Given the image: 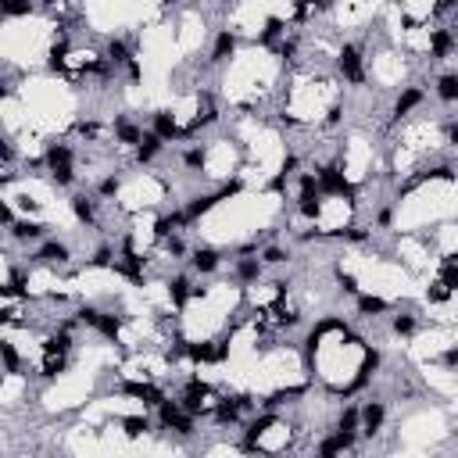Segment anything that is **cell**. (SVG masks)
Instances as JSON below:
<instances>
[{"mask_svg": "<svg viewBox=\"0 0 458 458\" xmlns=\"http://www.w3.org/2000/svg\"><path fill=\"white\" fill-rule=\"evenodd\" d=\"M36 11V0H8L4 4V18H29Z\"/></svg>", "mask_w": 458, "mask_h": 458, "instance_id": "obj_24", "label": "cell"}, {"mask_svg": "<svg viewBox=\"0 0 458 458\" xmlns=\"http://www.w3.org/2000/svg\"><path fill=\"white\" fill-rule=\"evenodd\" d=\"M72 258V251H68V244H61V240H47L40 251H36V261L40 265H65Z\"/></svg>", "mask_w": 458, "mask_h": 458, "instance_id": "obj_12", "label": "cell"}, {"mask_svg": "<svg viewBox=\"0 0 458 458\" xmlns=\"http://www.w3.org/2000/svg\"><path fill=\"white\" fill-rule=\"evenodd\" d=\"M287 258H290V254H287L283 247H265V251H261V265H283Z\"/></svg>", "mask_w": 458, "mask_h": 458, "instance_id": "obj_28", "label": "cell"}, {"mask_svg": "<svg viewBox=\"0 0 458 458\" xmlns=\"http://www.w3.org/2000/svg\"><path fill=\"white\" fill-rule=\"evenodd\" d=\"M190 265H194V272L208 276V272L219 268V251H215V247H197V251L190 254Z\"/></svg>", "mask_w": 458, "mask_h": 458, "instance_id": "obj_15", "label": "cell"}, {"mask_svg": "<svg viewBox=\"0 0 458 458\" xmlns=\"http://www.w3.org/2000/svg\"><path fill=\"white\" fill-rule=\"evenodd\" d=\"M119 391H122V394H129V398H136L143 408H158V405H161V398H165V391H161V387H154V383H147V380H126Z\"/></svg>", "mask_w": 458, "mask_h": 458, "instance_id": "obj_4", "label": "cell"}, {"mask_svg": "<svg viewBox=\"0 0 458 458\" xmlns=\"http://www.w3.org/2000/svg\"><path fill=\"white\" fill-rule=\"evenodd\" d=\"M205 158H208V154H205L201 147H190L187 154H182V165H187V168H205Z\"/></svg>", "mask_w": 458, "mask_h": 458, "instance_id": "obj_29", "label": "cell"}, {"mask_svg": "<svg viewBox=\"0 0 458 458\" xmlns=\"http://www.w3.org/2000/svg\"><path fill=\"white\" fill-rule=\"evenodd\" d=\"M451 54H454V33H451V29H433V33H430V58L444 61V58H451Z\"/></svg>", "mask_w": 458, "mask_h": 458, "instance_id": "obj_9", "label": "cell"}, {"mask_svg": "<svg viewBox=\"0 0 458 458\" xmlns=\"http://www.w3.org/2000/svg\"><path fill=\"white\" fill-rule=\"evenodd\" d=\"M179 4V0H161V8H175Z\"/></svg>", "mask_w": 458, "mask_h": 458, "instance_id": "obj_36", "label": "cell"}, {"mask_svg": "<svg viewBox=\"0 0 458 458\" xmlns=\"http://www.w3.org/2000/svg\"><path fill=\"white\" fill-rule=\"evenodd\" d=\"M387 422V405L383 401H369L365 408H358V433L365 437H376Z\"/></svg>", "mask_w": 458, "mask_h": 458, "instance_id": "obj_3", "label": "cell"}, {"mask_svg": "<svg viewBox=\"0 0 458 458\" xmlns=\"http://www.w3.org/2000/svg\"><path fill=\"white\" fill-rule=\"evenodd\" d=\"M133 151H136V161H140V165H151V161H154V158H158V154L165 151V140H161V136H154V133L147 129V133L140 136V143H136Z\"/></svg>", "mask_w": 458, "mask_h": 458, "instance_id": "obj_10", "label": "cell"}, {"mask_svg": "<svg viewBox=\"0 0 458 458\" xmlns=\"http://www.w3.org/2000/svg\"><path fill=\"white\" fill-rule=\"evenodd\" d=\"M140 136H143V129H140V126H133V122H126V119H119V122H115V140H119L122 147H136V143H140Z\"/></svg>", "mask_w": 458, "mask_h": 458, "instance_id": "obj_19", "label": "cell"}, {"mask_svg": "<svg viewBox=\"0 0 458 458\" xmlns=\"http://www.w3.org/2000/svg\"><path fill=\"white\" fill-rule=\"evenodd\" d=\"M440 287H447V290H454V287H458V265H454V258H451V254L440 261Z\"/></svg>", "mask_w": 458, "mask_h": 458, "instance_id": "obj_25", "label": "cell"}, {"mask_svg": "<svg viewBox=\"0 0 458 458\" xmlns=\"http://www.w3.org/2000/svg\"><path fill=\"white\" fill-rule=\"evenodd\" d=\"M261 272H265V265H261V258L258 254H240L236 258V283H258L261 280Z\"/></svg>", "mask_w": 458, "mask_h": 458, "instance_id": "obj_7", "label": "cell"}, {"mask_svg": "<svg viewBox=\"0 0 458 458\" xmlns=\"http://www.w3.org/2000/svg\"><path fill=\"white\" fill-rule=\"evenodd\" d=\"M11 222H15V208H11L8 201H0V226H4V229H8Z\"/></svg>", "mask_w": 458, "mask_h": 458, "instance_id": "obj_32", "label": "cell"}, {"mask_svg": "<svg viewBox=\"0 0 458 458\" xmlns=\"http://www.w3.org/2000/svg\"><path fill=\"white\" fill-rule=\"evenodd\" d=\"M391 305L383 301V298H376V294H358V315H365V319H376V315H383Z\"/></svg>", "mask_w": 458, "mask_h": 458, "instance_id": "obj_16", "label": "cell"}, {"mask_svg": "<svg viewBox=\"0 0 458 458\" xmlns=\"http://www.w3.org/2000/svg\"><path fill=\"white\" fill-rule=\"evenodd\" d=\"M354 440H358V433H340V430H333L329 437H322V440H319V447H315V451H319L322 458H329V454L351 451V447H354Z\"/></svg>", "mask_w": 458, "mask_h": 458, "instance_id": "obj_6", "label": "cell"}, {"mask_svg": "<svg viewBox=\"0 0 458 458\" xmlns=\"http://www.w3.org/2000/svg\"><path fill=\"white\" fill-rule=\"evenodd\" d=\"M391 222H394V212H391V208H383V212L376 215V226H391Z\"/></svg>", "mask_w": 458, "mask_h": 458, "instance_id": "obj_33", "label": "cell"}, {"mask_svg": "<svg viewBox=\"0 0 458 458\" xmlns=\"http://www.w3.org/2000/svg\"><path fill=\"white\" fill-rule=\"evenodd\" d=\"M94 329H97L101 337H108V340H119V333H122V319H119L115 312H101Z\"/></svg>", "mask_w": 458, "mask_h": 458, "instance_id": "obj_20", "label": "cell"}, {"mask_svg": "<svg viewBox=\"0 0 458 458\" xmlns=\"http://www.w3.org/2000/svg\"><path fill=\"white\" fill-rule=\"evenodd\" d=\"M190 294H194V290H190V280H187V276H172V280H168V298H172V305H175V308L187 305V301H190Z\"/></svg>", "mask_w": 458, "mask_h": 458, "instance_id": "obj_17", "label": "cell"}, {"mask_svg": "<svg viewBox=\"0 0 458 458\" xmlns=\"http://www.w3.org/2000/svg\"><path fill=\"white\" fill-rule=\"evenodd\" d=\"M437 97H440L444 104H454V101H458V75H454V72H444V75L437 79Z\"/></svg>", "mask_w": 458, "mask_h": 458, "instance_id": "obj_18", "label": "cell"}, {"mask_svg": "<svg viewBox=\"0 0 458 458\" xmlns=\"http://www.w3.org/2000/svg\"><path fill=\"white\" fill-rule=\"evenodd\" d=\"M68 205H72L75 222H82V226H97V201L89 197V194H75Z\"/></svg>", "mask_w": 458, "mask_h": 458, "instance_id": "obj_8", "label": "cell"}, {"mask_svg": "<svg viewBox=\"0 0 458 458\" xmlns=\"http://www.w3.org/2000/svg\"><path fill=\"white\" fill-rule=\"evenodd\" d=\"M147 430H151V419H147V415H126V419H122V433H126L129 440L143 437Z\"/></svg>", "mask_w": 458, "mask_h": 458, "instance_id": "obj_23", "label": "cell"}, {"mask_svg": "<svg viewBox=\"0 0 458 458\" xmlns=\"http://www.w3.org/2000/svg\"><path fill=\"white\" fill-rule=\"evenodd\" d=\"M337 430H340V433H358V408H354V405H347V408L337 415Z\"/></svg>", "mask_w": 458, "mask_h": 458, "instance_id": "obj_26", "label": "cell"}, {"mask_svg": "<svg viewBox=\"0 0 458 458\" xmlns=\"http://www.w3.org/2000/svg\"><path fill=\"white\" fill-rule=\"evenodd\" d=\"M119 187H122V182H119L115 175H108V179H101V187H97V194H101V197H115V194H119Z\"/></svg>", "mask_w": 458, "mask_h": 458, "instance_id": "obj_30", "label": "cell"}, {"mask_svg": "<svg viewBox=\"0 0 458 458\" xmlns=\"http://www.w3.org/2000/svg\"><path fill=\"white\" fill-rule=\"evenodd\" d=\"M8 229H11V236L22 240V244H26V240H43V236H47V226L36 222V219H15Z\"/></svg>", "mask_w": 458, "mask_h": 458, "instance_id": "obj_11", "label": "cell"}, {"mask_svg": "<svg viewBox=\"0 0 458 458\" xmlns=\"http://www.w3.org/2000/svg\"><path fill=\"white\" fill-rule=\"evenodd\" d=\"M4 97H11V86H8V82H0V101H4Z\"/></svg>", "mask_w": 458, "mask_h": 458, "instance_id": "obj_35", "label": "cell"}, {"mask_svg": "<svg viewBox=\"0 0 458 458\" xmlns=\"http://www.w3.org/2000/svg\"><path fill=\"white\" fill-rule=\"evenodd\" d=\"M0 365H4V373H18L22 369V354L15 351L11 340H0Z\"/></svg>", "mask_w": 458, "mask_h": 458, "instance_id": "obj_22", "label": "cell"}, {"mask_svg": "<svg viewBox=\"0 0 458 458\" xmlns=\"http://www.w3.org/2000/svg\"><path fill=\"white\" fill-rule=\"evenodd\" d=\"M280 36H287V22H283V18H268L265 29H261V36H258V43H261V47H272Z\"/></svg>", "mask_w": 458, "mask_h": 458, "instance_id": "obj_21", "label": "cell"}, {"mask_svg": "<svg viewBox=\"0 0 458 458\" xmlns=\"http://www.w3.org/2000/svg\"><path fill=\"white\" fill-rule=\"evenodd\" d=\"M337 283H340V290H344V294H358V290H361V287H358V280L351 276V272H340Z\"/></svg>", "mask_w": 458, "mask_h": 458, "instance_id": "obj_31", "label": "cell"}, {"mask_svg": "<svg viewBox=\"0 0 458 458\" xmlns=\"http://www.w3.org/2000/svg\"><path fill=\"white\" fill-rule=\"evenodd\" d=\"M391 329H394L398 337H412V333H415V315H394Z\"/></svg>", "mask_w": 458, "mask_h": 458, "instance_id": "obj_27", "label": "cell"}, {"mask_svg": "<svg viewBox=\"0 0 458 458\" xmlns=\"http://www.w3.org/2000/svg\"><path fill=\"white\" fill-rule=\"evenodd\" d=\"M233 54H236V33L222 29V33L215 36V47H212V65H226Z\"/></svg>", "mask_w": 458, "mask_h": 458, "instance_id": "obj_13", "label": "cell"}, {"mask_svg": "<svg viewBox=\"0 0 458 458\" xmlns=\"http://www.w3.org/2000/svg\"><path fill=\"white\" fill-rule=\"evenodd\" d=\"M454 8V0H437L433 4V15H444V11H451Z\"/></svg>", "mask_w": 458, "mask_h": 458, "instance_id": "obj_34", "label": "cell"}, {"mask_svg": "<svg viewBox=\"0 0 458 458\" xmlns=\"http://www.w3.org/2000/svg\"><path fill=\"white\" fill-rule=\"evenodd\" d=\"M337 68H340L344 82H351V86H361V82H365V58H361V50H358L354 43L340 47V54H337Z\"/></svg>", "mask_w": 458, "mask_h": 458, "instance_id": "obj_2", "label": "cell"}, {"mask_svg": "<svg viewBox=\"0 0 458 458\" xmlns=\"http://www.w3.org/2000/svg\"><path fill=\"white\" fill-rule=\"evenodd\" d=\"M422 101H426V94H422L419 86H408V89H401V97L394 101V119H405V115H408V111H415Z\"/></svg>", "mask_w": 458, "mask_h": 458, "instance_id": "obj_14", "label": "cell"}, {"mask_svg": "<svg viewBox=\"0 0 458 458\" xmlns=\"http://www.w3.org/2000/svg\"><path fill=\"white\" fill-rule=\"evenodd\" d=\"M151 133H154V136H161L165 143L182 140V129H179V122H175V115H172V111H154V115H151Z\"/></svg>", "mask_w": 458, "mask_h": 458, "instance_id": "obj_5", "label": "cell"}, {"mask_svg": "<svg viewBox=\"0 0 458 458\" xmlns=\"http://www.w3.org/2000/svg\"><path fill=\"white\" fill-rule=\"evenodd\" d=\"M43 165H47V172L58 187H72L75 182V154H72L68 143H50L43 151Z\"/></svg>", "mask_w": 458, "mask_h": 458, "instance_id": "obj_1", "label": "cell"}]
</instances>
